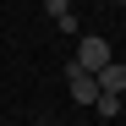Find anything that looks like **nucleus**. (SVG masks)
Segmentation results:
<instances>
[{"label":"nucleus","mask_w":126,"mask_h":126,"mask_svg":"<svg viewBox=\"0 0 126 126\" xmlns=\"http://www.w3.org/2000/svg\"><path fill=\"white\" fill-rule=\"evenodd\" d=\"M104 60H110V44H104L99 33H82V38H77V60H71V66H77V71H99Z\"/></svg>","instance_id":"nucleus-1"},{"label":"nucleus","mask_w":126,"mask_h":126,"mask_svg":"<svg viewBox=\"0 0 126 126\" xmlns=\"http://www.w3.org/2000/svg\"><path fill=\"white\" fill-rule=\"evenodd\" d=\"M93 77H99V93H126V60H115V55H110Z\"/></svg>","instance_id":"nucleus-2"},{"label":"nucleus","mask_w":126,"mask_h":126,"mask_svg":"<svg viewBox=\"0 0 126 126\" xmlns=\"http://www.w3.org/2000/svg\"><path fill=\"white\" fill-rule=\"evenodd\" d=\"M66 82H71V99H77V104H93V99H99V77H93V71L66 66Z\"/></svg>","instance_id":"nucleus-3"},{"label":"nucleus","mask_w":126,"mask_h":126,"mask_svg":"<svg viewBox=\"0 0 126 126\" xmlns=\"http://www.w3.org/2000/svg\"><path fill=\"white\" fill-rule=\"evenodd\" d=\"M93 110H99L104 121H110V115H121V93H99V99H93Z\"/></svg>","instance_id":"nucleus-4"},{"label":"nucleus","mask_w":126,"mask_h":126,"mask_svg":"<svg viewBox=\"0 0 126 126\" xmlns=\"http://www.w3.org/2000/svg\"><path fill=\"white\" fill-rule=\"evenodd\" d=\"M44 11H49V16H60V11H71V0H44Z\"/></svg>","instance_id":"nucleus-5"}]
</instances>
